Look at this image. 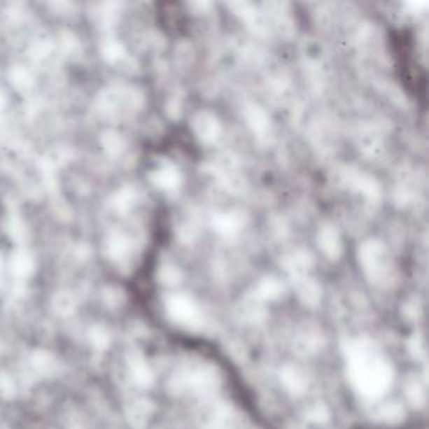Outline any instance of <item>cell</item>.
I'll return each mask as SVG.
<instances>
[{"instance_id":"6da1fadb","label":"cell","mask_w":429,"mask_h":429,"mask_svg":"<svg viewBox=\"0 0 429 429\" xmlns=\"http://www.w3.org/2000/svg\"><path fill=\"white\" fill-rule=\"evenodd\" d=\"M363 429H366V428H363ZM377 429H379V428H377ZM398 429H418V428L413 426V428H398Z\"/></svg>"}]
</instances>
